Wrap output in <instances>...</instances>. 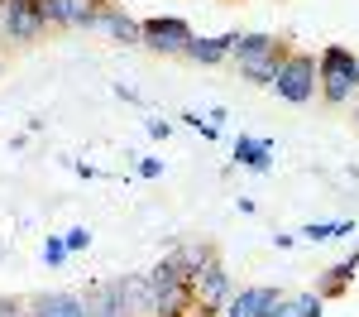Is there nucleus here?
<instances>
[{
    "instance_id": "obj_9",
    "label": "nucleus",
    "mask_w": 359,
    "mask_h": 317,
    "mask_svg": "<svg viewBox=\"0 0 359 317\" xmlns=\"http://www.w3.org/2000/svg\"><path fill=\"white\" fill-rule=\"evenodd\" d=\"M278 298H283V293L269 288V284H245V288H235V293H230V303L221 308V317H264Z\"/></svg>"
},
{
    "instance_id": "obj_22",
    "label": "nucleus",
    "mask_w": 359,
    "mask_h": 317,
    "mask_svg": "<svg viewBox=\"0 0 359 317\" xmlns=\"http://www.w3.org/2000/svg\"><path fill=\"white\" fill-rule=\"evenodd\" d=\"M139 178H163V159H139Z\"/></svg>"
},
{
    "instance_id": "obj_1",
    "label": "nucleus",
    "mask_w": 359,
    "mask_h": 317,
    "mask_svg": "<svg viewBox=\"0 0 359 317\" xmlns=\"http://www.w3.org/2000/svg\"><path fill=\"white\" fill-rule=\"evenodd\" d=\"M316 86L326 106H355L359 101V53L345 44H326L316 58Z\"/></svg>"
},
{
    "instance_id": "obj_2",
    "label": "nucleus",
    "mask_w": 359,
    "mask_h": 317,
    "mask_svg": "<svg viewBox=\"0 0 359 317\" xmlns=\"http://www.w3.org/2000/svg\"><path fill=\"white\" fill-rule=\"evenodd\" d=\"M283 53H287V44L273 39V34H259V29H254V34H235V44H230V63H235L240 77L254 82V86H273Z\"/></svg>"
},
{
    "instance_id": "obj_13",
    "label": "nucleus",
    "mask_w": 359,
    "mask_h": 317,
    "mask_svg": "<svg viewBox=\"0 0 359 317\" xmlns=\"http://www.w3.org/2000/svg\"><path fill=\"white\" fill-rule=\"evenodd\" d=\"M101 34H111L115 44H139V34H144V20H135L130 10H120V5H106L101 10V20H96Z\"/></svg>"
},
{
    "instance_id": "obj_21",
    "label": "nucleus",
    "mask_w": 359,
    "mask_h": 317,
    "mask_svg": "<svg viewBox=\"0 0 359 317\" xmlns=\"http://www.w3.org/2000/svg\"><path fill=\"white\" fill-rule=\"evenodd\" d=\"M86 245H91V231H86V226H72V231H67V250H72V255H77V250H86Z\"/></svg>"
},
{
    "instance_id": "obj_18",
    "label": "nucleus",
    "mask_w": 359,
    "mask_h": 317,
    "mask_svg": "<svg viewBox=\"0 0 359 317\" xmlns=\"http://www.w3.org/2000/svg\"><path fill=\"white\" fill-rule=\"evenodd\" d=\"M72 255V250H67V235H48V240H43V264H62V259Z\"/></svg>"
},
{
    "instance_id": "obj_11",
    "label": "nucleus",
    "mask_w": 359,
    "mask_h": 317,
    "mask_svg": "<svg viewBox=\"0 0 359 317\" xmlns=\"http://www.w3.org/2000/svg\"><path fill=\"white\" fill-rule=\"evenodd\" d=\"M120 298H125V313L130 317H158V298H154V284L149 274H120Z\"/></svg>"
},
{
    "instance_id": "obj_23",
    "label": "nucleus",
    "mask_w": 359,
    "mask_h": 317,
    "mask_svg": "<svg viewBox=\"0 0 359 317\" xmlns=\"http://www.w3.org/2000/svg\"><path fill=\"white\" fill-rule=\"evenodd\" d=\"M149 135H154V140H168V135H172V120H149Z\"/></svg>"
},
{
    "instance_id": "obj_14",
    "label": "nucleus",
    "mask_w": 359,
    "mask_h": 317,
    "mask_svg": "<svg viewBox=\"0 0 359 317\" xmlns=\"http://www.w3.org/2000/svg\"><path fill=\"white\" fill-rule=\"evenodd\" d=\"M230 44H235V34H196L182 58H192V63H201V67H216V63L230 58Z\"/></svg>"
},
{
    "instance_id": "obj_16",
    "label": "nucleus",
    "mask_w": 359,
    "mask_h": 317,
    "mask_svg": "<svg viewBox=\"0 0 359 317\" xmlns=\"http://www.w3.org/2000/svg\"><path fill=\"white\" fill-rule=\"evenodd\" d=\"M355 274H359V250H355V255H345L340 264H331V269H326V279L316 284V293H321V298L331 303V298H340L345 288L355 284Z\"/></svg>"
},
{
    "instance_id": "obj_7",
    "label": "nucleus",
    "mask_w": 359,
    "mask_h": 317,
    "mask_svg": "<svg viewBox=\"0 0 359 317\" xmlns=\"http://www.w3.org/2000/svg\"><path fill=\"white\" fill-rule=\"evenodd\" d=\"M230 293H235V279H230V269H225L221 259L211 255L201 264V274H196V308L192 317H221V308L230 303Z\"/></svg>"
},
{
    "instance_id": "obj_12",
    "label": "nucleus",
    "mask_w": 359,
    "mask_h": 317,
    "mask_svg": "<svg viewBox=\"0 0 359 317\" xmlns=\"http://www.w3.org/2000/svg\"><path fill=\"white\" fill-rule=\"evenodd\" d=\"M82 298H86V313H91V317H130V313H125V298H120V284H115V279H106V284H86Z\"/></svg>"
},
{
    "instance_id": "obj_3",
    "label": "nucleus",
    "mask_w": 359,
    "mask_h": 317,
    "mask_svg": "<svg viewBox=\"0 0 359 317\" xmlns=\"http://www.w3.org/2000/svg\"><path fill=\"white\" fill-rule=\"evenodd\" d=\"M149 284H154V298H158V317H187L196 308V279L182 269L177 255L158 259L149 269Z\"/></svg>"
},
{
    "instance_id": "obj_24",
    "label": "nucleus",
    "mask_w": 359,
    "mask_h": 317,
    "mask_svg": "<svg viewBox=\"0 0 359 317\" xmlns=\"http://www.w3.org/2000/svg\"><path fill=\"white\" fill-rule=\"evenodd\" d=\"M273 245H278V250H292V245H297V235H287V231H278V235H273Z\"/></svg>"
},
{
    "instance_id": "obj_6",
    "label": "nucleus",
    "mask_w": 359,
    "mask_h": 317,
    "mask_svg": "<svg viewBox=\"0 0 359 317\" xmlns=\"http://www.w3.org/2000/svg\"><path fill=\"white\" fill-rule=\"evenodd\" d=\"M192 39H196L192 25L177 20V15H154V20H144V34H139V44L149 53H163V58H182Z\"/></svg>"
},
{
    "instance_id": "obj_4",
    "label": "nucleus",
    "mask_w": 359,
    "mask_h": 317,
    "mask_svg": "<svg viewBox=\"0 0 359 317\" xmlns=\"http://www.w3.org/2000/svg\"><path fill=\"white\" fill-rule=\"evenodd\" d=\"M273 91L292 106H306L321 86H316V53H302V48H287L283 63H278V77H273Z\"/></svg>"
},
{
    "instance_id": "obj_17",
    "label": "nucleus",
    "mask_w": 359,
    "mask_h": 317,
    "mask_svg": "<svg viewBox=\"0 0 359 317\" xmlns=\"http://www.w3.org/2000/svg\"><path fill=\"white\" fill-rule=\"evenodd\" d=\"M350 231H355V221H311V226H302V235L321 245V240H335V235H350Z\"/></svg>"
},
{
    "instance_id": "obj_20",
    "label": "nucleus",
    "mask_w": 359,
    "mask_h": 317,
    "mask_svg": "<svg viewBox=\"0 0 359 317\" xmlns=\"http://www.w3.org/2000/svg\"><path fill=\"white\" fill-rule=\"evenodd\" d=\"M0 317H29V303L15 293H0Z\"/></svg>"
},
{
    "instance_id": "obj_25",
    "label": "nucleus",
    "mask_w": 359,
    "mask_h": 317,
    "mask_svg": "<svg viewBox=\"0 0 359 317\" xmlns=\"http://www.w3.org/2000/svg\"><path fill=\"white\" fill-rule=\"evenodd\" d=\"M355 120H359V101H355Z\"/></svg>"
},
{
    "instance_id": "obj_26",
    "label": "nucleus",
    "mask_w": 359,
    "mask_h": 317,
    "mask_svg": "<svg viewBox=\"0 0 359 317\" xmlns=\"http://www.w3.org/2000/svg\"><path fill=\"white\" fill-rule=\"evenodd\" d=\"M355 250H359V245H355Z\"/></svg>"
},
{
    "instance_id": "obj_19",
    "label": "nucleus",
    "mask_w": 359,
    "mask_h": 317,
    "mask_svg": "<svg viewBox=\"0 0 359 317\" xmlns=\"http://www.w3.org/2000/svg\"><path fill=\"white\" fill-rule=\"evenodd\" d=\"M264 317H302V303H297V293H283V298H278V303H273V308H269Z\"/></svg>"
},
{
    "instance_id": "obj_15",
    "label": "nucleus",
    "mask_w": 359,
    "mask_h": 317,
    "mask_svg": "<svg viewBox=\"0 0 359 317\" xmlns=\"http://www.w3.org/2000/svg\"><path fill=\"white\" fill-rule=\"evenodd\" d=\"M235 164L249 169V173H269V169H273V140L240 135V140H235Z\"/></svg>"
},
{
    "instance_id": "obj_8",
    "label": "nucleus",
    "mask_w": 359,
    "mask_h": 317,
    "mask_svg": "<svg viewBox=\"0 0 359 317\" xmlns=\"http://www.w3.org/2000/svg\"><path fill=\"white\" fill-rule=\"evenodd\" d=\"M39 5H43L48 29H77V34L96 29L101 10H106V0H39Z\"/></svg>"
},
{
    "instance_id": "obj_5",
    "label": "nucleus",
    "mask_w": 359,
    "mask_h": 317,
    "mask_svg": "<svg viewBox=\"0 0 359 317\" xmlns=\"http://www.w3.org/2000/svg\"><path fill=\"white\" fill-rule=\"evenodd\" d=\"M48 34L39 0H0V39L5 44H39Z\"/></svg>"
},
{
    "instance_id": "obj_10",
    "label": "nucleus",
    "mask_w": 359,
    "mask_h": 317,
    "mask_svg": "<svg viewBox=\"0 0 359 317\" xmlns=\"http://www.w3.org/2000/svg\"><path fill=\"white\" fill-rule=\"evenodd\" d=\"M29 317H91V313H86L82 293H72V288H53V293L29 298Z\"/></svg>"
}]
</instances>
